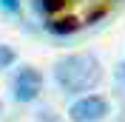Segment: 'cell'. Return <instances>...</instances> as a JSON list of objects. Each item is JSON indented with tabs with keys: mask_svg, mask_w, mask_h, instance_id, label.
<instances>
[{
	"mask_svg": "<svg viewBox=\"0 0 125 122\" xmlns=\"http://www.w3.org/2000/svg\"><path fill=\"white\" fill-rule=\"evenodd\" d=\"M31 3H34V9H37L40 14H48V17L60 14L62 9L68 6V0H31Z\"/></svg>",
	"mask_w": 125,
	"mask_h": 122,
	"instance_id": "5b68a950",
	"label": "cell"
},
{
	"mask_svg": "<svg viewBox=\"0 0 125 122\" xmlns=\"http://www.w3.org/2000/svg\"><path fill=\"white\" fill-rule=\"evenodd\" d=\"M117 82L125 85V62H119V65H117Z\"/></svg>",
	"mask_w": 125,
	"mask_h": 122,
	"instance_id": "9c48e42d",
	"label": "cell"
},
{
	"mask_svg": "<svg viewBox=\"0 0 125 122\" xmlns=\"http://www.w3.org/2000/svg\"><path fill=\"white\" fill-rule=\"evenodd\" d=\"M102 68L100 60L91 51H80V54H65L62 60H57L54 65V82L62 88V94H83L91 91L100 82Z\"/></svg>",
	"mask_w": 125,
	"mask_h": 122,
	"instance_id": "6da1fadb",
	"label": "cell"
},
{
	"mask_svg": "<svg viewBox=\"0 0 125 122\" xmlns=\"http://www.w3.org/2000/svg\"><path fill=\"white\" fill-rule=\"evenodd\" d=\"M111 114V102L100 94H83L68 105V119L71 122H100Z\"/></svg>",
	"mask_w": 125,
	"mask_h": 122,
	"instance_id": "7a4b0ae2",
	"label": "cell"
},
{
	"mask_svg": "<svg viewBox=\"0 0 125 122\" xmlns=\"http://www.w3.org/2000/svg\"><path fill=\"white\" fill-rule=\"evenodd\" d=\"M0 111H3V105H0Z\"/></svg>",
	"mask_w": 125,
	"mask_h": 122,
	"instance_id": "30bf717a",
	"label": "cell"
},
{
	"mask_svg": "<svg viewBox=\"0 0 125 122\" xmlns=\"http://www.w3.org/2000/svg\"><path fill=\"white\" fill-rule=\"evenodd\" d=\"M100 17H105V9H94L91 14L85 17V23H94V20H100Z\"/></svg>",
	"mask_w": 125,
	"mask_h": 122,
	"instance_id": "ba28073f",
	"label": "cell"
},
{
	"mask_svg": "<svg viewBox=\"0 0 125 122\" xmlns=\"http://www.w3.org/2000/svg\"><path fill=\"white\" fill-rule=\"evenodd\" d=\"M14 60H17V51H14L11 46H6V43H0V71L11 68V65H14Z\"/></svg>",
	"mask_w": 125,
	"mask_h": 122,
	"instance_id": "8992f818",
	"label": "cell"
},
{
	"mask_svg": "<svg viewBox=\"0 0 125 122\" xmlns=\"http://www.w3.org/2000/svg\"><path fill=\"white\" fill-rule=\"evenodd\" d=\"M0 9L14 14V11H20V0H0Z\"/></svg>",
	"mask_w": 125,
	"mask_h": 122,
	"instance_id": "52a82bcc",
	"label": "cell"
},
{
	"mask_svg": "<svg viewBox=\"0 0 125 122\" xmlns=\"http://www.w3.org/2000/svg\"><path fill=\"white\" fill-rule=\"evenodd\" d=\"M83 26V20L74 14H62V17H51L46 23V31H51V34H57V37H65V34H74V31Z\"/></svg>",
	"mask_w": 125,
	"mask_h": 122,
	"instance_id": "277c9868",
	"label": "cell"
},
{
	"mask_svg": "<svg viewBox=\"0 0 125 122\" xmlns=\"http://www.w3.org/2000/svg\"><path fill=\"white\" fill-rule=\"evenodd\" d=\"M43 91V74L34 65H23L17 68L14 80H11V97L17 102H34Z\"/></svg>",
	"mask_w": 125,
	"mask_h": 122,
	"instance_id": "3957f363",
	"label": "cell"
}]
</instances>
